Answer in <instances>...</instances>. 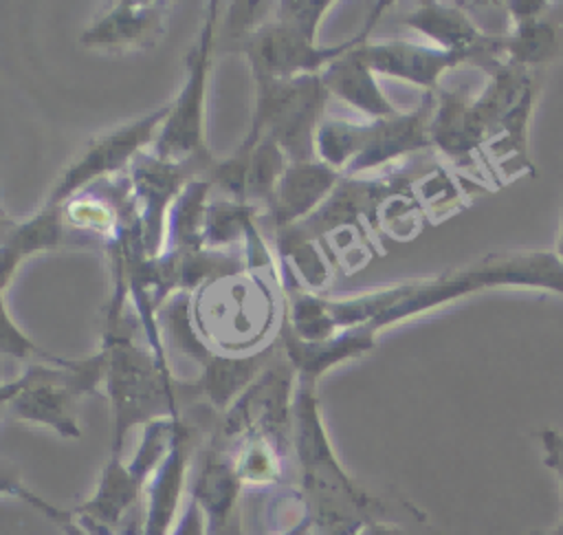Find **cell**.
Returning a JSON list of instances; mask_svg holds the SVG:
<instances>
[{
	"mask_svg": "<svg viewBox=\"0 0 563 535\" xmlns=\"http://www.w3.org/2000/svg\"><path fill=\"white\" fill-rule=\"evenodd\" d=\"M0 498H15V500L29 504L31 509H35L40 515H44L53 524H57L66 515V511H62L59 506L51 504L42 495H37L24 482L22 471L18 469V465H13L9 460H2V458H0Z\"/></svg>",
	"mask_w": 563,
	"mask_h": 535,
	"instance_id": "28",
	"label": "cell"
},
{
	"mask_svg": "<svg viewBox=\"0 0 563 535\" xmlns=\"http://www.w3.org/2000/svg\"><path fill=\"white\" fill-rule=\"evenodd\" d=\"M191 465L187 495L200 506L207 533L216 535L240 517V493L244 484L231 451L218 443H211Z\"/></svg>",
	"mask_w": 563,
	"mask_h": 535,
	"instance_id": "13",
	"label": "cell"
},
{
	"mask_svg": "<svg viewBox=\"0 0 563 535\" xmlns=\"http://www.w3.org/2000/svg\"><path fill=\"white\" fill-rule=\"evenodd\" d=\"M554 255L556 260L563 264V220H561V229H559V236H556V244H554Z\"/></svg>",
	"mask_w": 563,
	"mask_h": 535,
	"instance_id": "38",
	"label": "cell"
},
{
	"mask_svg": "<svg viewBox=\"0 0 563 535\" xmlns=\"http://www.w3.org/2000/svg\"><path fill=\"white\" fill-rule=\"evenodd\" d=\"M24 383L13 401L4 407L15 421L33 423L53 429L64 438H79L81 425L77 418V401L97 390L103 381V357L95 352L88 359L55 365L29 363L22 372Z\"/></svg>",
	"mask_w": 563,
	"mask_h": 535,
	"instance_id": "6",
	"label": "cell"
},
{
	"mask_svg": "<svg viewBox=\"0 0 563 535\" xmlns=\"http://www.w3.org/2000/svg\"><path fill=\"white\" fill-rule=\"evenodd\" d=\"M167 108L169 101L147 114H141L134 121H125L90 139L57 176L46 194L44 205L62 209L73 196L106 178H114L121 170H130L134 159L145 152L143 148L154 145L167 117Z\"/></svg>",
	"mask_w": 563,
	"mask_h": 535,
	"instance_id": "9",
	"label": "cell"
},
{
	"mask_svg": "<svg viewBox=\"0 0 563 535\" xmlns=\"http://www.w3.org/2000/svg\"><path fill=\"white\" fill-rule=\"evenodd\" d=\"M200 304L194 306L200 319L194 321L198 335L216 354H253L273 321V297L257 280H242L240 273L218 277L200 286Z\"/></svg>",
	"mask_w": 563,
	"mask_h": 535,
	"instance_id": "5",
	"label": "cell"
},
{
	"mask_svg": "<svg viewBox=\"0 0 563 535\" xmlns=\"http://www.w3.org/2000/svg\"><path fill=\"white\" fill-rule=\"evenodd\" d=\"M288 165L290 161L284 150L271 137H260L251 152L246 172V203L266 205Z\"/></svg>",
	"mask_w": 563,
	"mask_h": 535,
	"instance_id": "26",
	"label": "cell"
},
{
	"mask_svg": "<svg viewBox=\"0 0 563 535\" xmlns=\"http://www.w3.org/2000/svg\"><path fill=\"white\" fill-rule=\"evenodd\" d=\"M290 443L299 495L314 535H354L374 522H427L416 506L391 504L372 495L345 471L330 443L317 385L299 379L292 398Z\"/></svg>",
	"mask_w": 563,
	"mask_h": 535,
	"instance_id": "1",
	"label": "cell"
},
{
	"mask_svg": "<svg viewBox=\"0 0 563 535\" xmlns=\"http://www.w3.org/2000/svg\"><path fill=\"white\" fill-rule=\"evenodd\" d=\"M253 81L255 106L246 137H271L290 163L314 161V134L330 97L321 75Z\"/></svg>",
	"mask_w": 563,
	"mask_h": 535,
	"instance_id": "4",
	"label": "cell"
},
{
	"mask_svg": "<svg viewBox=\"0 0 563 535\" xmlns=\"http://www.w3.org/2000/svg\"><path fill=\"white\" fill-rule=\"evenodd\" d=\"M24 260H26L24 253L13 242L7 240L4 244H0V291L9 286V282L13 280L15 271Z\"/></svg>",
	"mask_w": 563,
	"mask_h": 535,
	"instance_id": "32",
	"label": "cell"
},
{
	"mask_svg": "<svg viewBox=\"0 0 563 535\" xmlns=\"http://www.w3.org/2000/svg\"><path fill=\"white\" fill-rule=\"evenodd\" d=\"M365 139V123L323 117L314 134V156L328 167L345 174L350 163L358 156Z\"/></svg>",
	"mask_w": 563,
	"mask_h": 535,
	"instance_id": "23",
	"label": "cell"
},
{
	"mask_svg": "<svg viewBox=\"0 0 563 535\" xmlns=\"http://www.w3.org/2000/svg\"><path fill=\"white\" fill-rule=\"evenodd\" d=\"M429 139L433 148L451 159H464L490 141L473 108V97L446 88L435 90Z\"/></svg>",
	"mask_w": 563,
	"mask_h": 535,
	"instance_id": "19",
	"label": "cell"
},
{
	"mask_svg": "<svg viewBox=\"0 0 563 535\" xmlns=\"http://www.w3.org/2000/svg\"><path fill=\"white\" fill-rule=\"evenodd\" d=\"M172 535H209L205 515H202L200 506L189 495L185 500V506L180 511V517H178Z\"/></svg>",
	"mask_w": 563,
	"mask_h": 535,
	"instance_id": "31",
	"label": "cell"
},
{
	"mask_svg": "<svg viewBox=\"0 0 563 535\" xmlns=\"http://www.w3.org/2000/svg\"><path fill=\"white\" fill-rule=\"evenodd\" d=\"M18 222H20V220H13V218L0 207V244H4V242L13 236V231L18 229Z\"/></svg>",
	"mask_w": 563,
	"mask_h": 535,
	"instance_id": "35",
	"label": "cell"
},
{
	"mask_svg": "<svg viewBox=\"0 0 563 535\" xmlns=\"http://www.w3.org/2000/svg\"><path fill=\"white\" fill-rule=\"evenodd\" d=\"M183 416H165L143 425L139 447L130 460L110 458L97 489L73 515L99 535H114L119 524L141 504L145 487L169 454Z\"/></svg>",
	"mask_w": 563,
	"mask_h": 535,
	"instance_id": "3",
	"label": "cell"
},
{
	"mask_svg": "<svg viewBox=\"0 0 563 535\" xmlns=\"http://www.w3.org/2000/svg\"><path fill=\"white\" fill-rule=\"evenodd\" d=\"M416 524V522H413ZM422 526V524H420ZM420 526L409 528L405 522H374L363 526L361 531H356L354 535H438L433 531H418Z\"/></svg>",
	"mask_w": 563,
	"mask_h": 535,
	"instance_id": "33",
	"label": "cell"
},
{
	"mask_svg": "<svg viewBox=\"0 0 563 535\" xmlns=\"http://www.w3.org/2000/svg\"><path fill=\"white\" fill-rule=\"evenodd\" d=\"M556 48V31L552 24L537 20L512 22L510 33L501 35V55L506 62L532 68L545 62Z\"/></svg>",
	"mask_w": 563,
	"mask_h": 535,
	"instance_id": "24",
	"label": "cell"
},
{
	"mask_svg": "<svg viewBox=\"0 0 563 535\" xmlns=\"http://www.w3.org/2000/svg\"><path fill=\"white\" fill-rule=\"evenodd\" d=\"M343 174L317 159L290 163L282 174L271 200L266 203L275 233L290 229L312 216L334 192Z\"/></svg>",
	"mask_w": 563,
	"mask_h": 535,
	"instance_id": "16",
	"label": "cell"
},
{
	"mask_svg": "<svg viewBox=\"0 0 563 535\" xmlns=\"http://www.w3.org/2000/svg\"><path fill=\"white\" fill-rule=\"evenodd\" d=\"M539 445H541V456L543 465L556 476L559 489H561V500H563V434L554 427H543L539 429ZM559 526L563 528V515Z\"/></svg>",
	"mask_w": 563,
	"mask_h": 535,
	"instance_id": "30",
	"label": "cell"
},
{
	"mask_svg": "<svg viewBox=\"0 0 563 535\" xmlns=\"http://www.w3.org/2000/svg\"><path fill=\"white\" fill-rule=\"evenodd\" d=\"M407 26L429 37L438 48L460 53L466 59L488 55L499 59L501 35L484 33L457 4L453 2H420L411 13L402 18Z\"/></svg>",
	"mask_w": 563,
	"mask_h": 535,
	"instance_id": "15",
	"label": "cell"
},
{
	"mask_svg": "<svg viewBox=\"0 0 563 535\" xmlns=\"http://www.w3.org/2000/svg\"><path fill=\"white\" fill-rule=\"evenodd\" d=\"M191 469V427L183 421L178 436L150 478L143 493L141 535H172L185 506Z\"/></svg>",
	"mask_w": 563,
	"mask_h": 535,
	"instance_id": "14",
	"label": "cell"
},
{
	"mask_svg": "<svg viewBox=\"0 0 563 535\" xmlns=\"http://www.w3.org/2000/svg\"><path fill=\"white\" fill-rule=\"evenodd\" d=\"M255 205L240 200H216L207 205L202 247H227L238 240H246L251 227H255Z\"/></svg>",
	"mask_w": 563,
	"mask_h": 535,
	"instance_id": "25",
	"label": "cell"
},
{
	"mask_svg": "<svg viewBox=\"0 0 563 535\" xmlns=\"http://www.w3.org/2000/svg\"><path fill=\"white\" fill-rule=\"evenodd\" d=\"M367 42V40H365ZM363 44V42H361ZM361 44L336 57L332 64H328L319 75L328 90V95H334L356 108L358 112L367 114L369 119H383L391 117L398 110L383 92L376 73L367 66Z\"/></svg>",
	"mask_w": 563,
	"mask_h": 535,
	"instance_id": "20",
	"label": "cell"
},
{
	"mask_svg": "<svg viewBox=\"0 0 563 535\" xmlns=\"http://www.w3.org/2000/svg\"><path fill=\"white\" fill-rule=\"evenodd\" d=\"M334 2L332 0H284L275 4L273 18L312 40H317L319 24Z\"/></svg>",
	"mask_w": 563,
	"mask_h": 535,
	"instance_id": "29",
	"label": "cell"
},
{
	"mask_svg": "<svg viewBox=\"0 0 563 535\" xmlns=\"http://www.w3.org/2000/svg\"><path fill=\"white\" fill-rule=\"evenodd\" d=\"M227 449L233 456L242 484L262 489V487H273L282 482L284 460H286V454L290 451L288 447L271 440L268 436L249 434Z\"/></svg>",
	"mask_w": 563,
	"mask_h": 535,
	"instance_id": "22",
	"label": "cell"
},
{
	"mask_svg": "<svg viewBox=\"0 0 563 535\" xmlns=\"http://www.w3.org/2000/svg\"><path fill=\"white\" fill-rule=\"evenodd\" d=\"M361 53L367 66L376 75L396 77L416 86L438 90V79L455 68L457 64L466 62L464 55L442 51L438 46H424L402 40H383V42H363Z\"/></svg>",
	"mask_w": 563,
	"mask_h": 535,
	"instance_id": "17",
	"label": "cell"
},
{
	"mask_svg": "<svg viewBox=\"0 0 563 535\" xmlns=\"http://www.w3.org/2000/svg\"><path fill=\"white\" fill-rule=\"evenodd\" d=\"M275 350L266 346L253 354H211L200 368V381L196 390L216 407L220 414L262 374L273 361Z\"/></svg>",
	"mask_w": 563,
	"mask_h": 535,
	"instance_id": "21",
	"label": "cell"
},
{
	"mask_svg": "<svg viewBox=\"0 0 563 535\" xmlns=\"http://www.w3.org/2000/svg\"><path fill=\"white\" fill-rule=\"evenodd\" d=\"M277 535H314V533H312V524H310V520L306 515L301 522H297L295 526H290V528L277 533Z\"/></svg>",
	"mask_w": 563,
	"mask_h": 535,
	"instance_id": "36",
	"label": "cell"
},
{
	"mask_svg": "<svg viewBox=\"0 0 563 535\" xmlns=\"http://www.w3.org/2000/svg\"><path fill=\"white\" fill-rule=\"evenodd\" d=\"M125 313H108L103 332V385L112 412L110 458H121L123 443L134 427L156 418L180 416L176 383L150 348L139 346L123 326Z\"/></svg>",
	"mask_w": 563,
	"mask_h": 535,
	"instance_id": "2",
	"label": "cell"
},
{
	"mask_svg": "<svg viewBox=\"0 0 563 535\" xmlns=\"http://www.w3.org/2000/svg\"><path fill=\"white\" fill-rule=\"evenodd\" d=\"M216 535H246V533H244V526H242V517H235L224 531H220V533H216Z\"/></svg>",
	"mask_w": 563,
	"mask_h": 535,
	"instance_id": "37",
	"label": "cell"
},
{
	"mask_svg": "<svg viewBox=\"0 0 563 535\" xmlns=\"http://www.w3.org/2000/svg\"><path fill=\"white\" fill-rule=\"evenodd\" d=\"M0 354L13 357V359H40L55 365H68L73 359H64L57 354H51L42 350L9 315V308L4 304V291H0Z\"/></svg>",
	"mask_w": 563,
	"mask_h": 535,
	"instance_id": "27",
	"label": "cell"
},
{
	"mask_svg": "<svg viewBox=\"0 0 563 535\" xmlns=\"http://www.w3.org/2000/svg\"><path fill=\"white\" fill-rule=\"evenodd\" d=\"M169 4L121 0L110 4L79 37L86 48L136 51L154 46L167 31Z\"/></svg>",
	"mask_w": 563,
	"mask_h": 535,
	"instance_id": "12",
	"label": "cell"
},
{
	"mask_svg": "<svg viewBox=\"0 0 563 535\" xmlns=\"http://www.w3.org/2000/svg\"><path fill=\"white\" fill-rule=\"evenodd\" d=\"M218 26V2L200 24V33L185 57V77L178 95L169 101L167 117L152 145V154L169 163L205 161V108L211 75L213 37Z\"/></svg>",
	"mask_w": 563,
	"mask_h": 535,
	"instance_id": "7",
	"label": "cell"
},
{
	"mask_svg": "<svg viewBox=\"0 0 563 535\" xmlns=\"http://www.w3.org/2000/svg\"><path fill=\"white\" fill-rule=\"evenodd\" d=\"M2 414H4V412H2V410H0V416H2Z\"/></svg>",
	"mask_w": 563,
	"mask_h": 535,
	"instance_id": "40",
	"label": "cell"
},
{
	"mask_svg": "<svg viewBox=\"0 0 563 535\" xmlns=\"http://www.w3.org/2000/svg\"><path fill=\"white\" fill-rule=\"evenodd\" d=\"M435 90L427 92L424 101L409 110L396 112L383 119H369L365 123V139L358 156L350 163L343 176H358L361 172H369L383 165H389L407 154L431 148L429 123L433 114Z\"/></svg>",
	"mask_w": 563,
	"mask_h": 535,
	"instance_id": "11",
	"label": "cell"
},
{
	"mask_svg": "<svg viewBox=\"0 0 563 535\" xmlns=\"http://www.w3.org/2000/svg\"><path fill=\"white\" fill-rule=\"evenodd\" d=\"M64 535H99V533H95L92 528H88L86 524H81L75 515H73V511H66V515L55 524Z\"/></svg>",
	"mask_w": 563,
	"mask_h": 535,
	"instance_id": "34",
	"label": "cell"
},
{
	"mask_svg": "<svg viewBox=\"0 0 563 535\" xmlns=\"http://www.w3.org/2000/svg\"><path fill=\"white\" fill-rule=\"evenodd\" d=\"M297 374L288 359L271 361L262 374L222 412L213 443L231 447L249 434H262L292 451V398Z\"/></svg>",
	"mask_w": 563,
	"mask_h": 535,
	"instance_id": "10",
	"label": "cell"
},
{
	"mask_svg": "<svg viewBox=\"0 0 563 535\" xmlns=\"http://www.w3.org/2000/svg\"><path fill=\"white\" fill-rule=\"evenodd\" d=\"M526 535H563V528L556 524V526H552V528H545V531H530V533H526Z\"/></svg>",
	"mask_w": 563,
	"mask_h": 535,
	"instance_id": "39",
	"label": "cell"
},
{
	"mask_svg": "<svg viewBox=\"0 0 563 535\" xmlns=\"http://www.w3.org/2000/svg\"><path fill=\"white\" fill-rule=\"evenodd\" d=\"M389 2L374 4L363 29L336 44H319L317 40L271 18L242 40V51L251 64L253 79H295L303 75H319L336 57L369 40V33Z\"/></svg>",
	"mask_w": 563,
	"mask_h": 535,
	"instance_id": "8",
	"label": "cell"
},
{
	"mask_svg": "<svg viewBox=\"0 0 563 535\" xmlns=\"http://www.w3.org/2000/svg\"><path fill=\"white\" fill-rule=\"evenodd\" d=\"M376 332L367 326L345 328L323 341H301L279 326V346L299 381L317 385L334 365L363 357L374 348Z\"/></svg>",
	"mask_w": 563,
	"mask_h": 535,
	"instance_id": "18",
	"label": "cell"
}]
</instances>
